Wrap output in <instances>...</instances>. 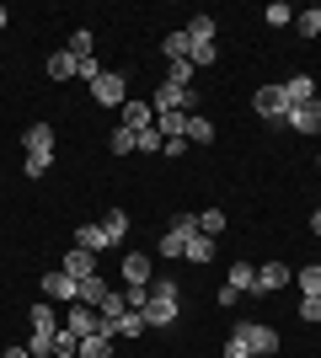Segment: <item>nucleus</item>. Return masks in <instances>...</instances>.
Wrapping results in <instances>:
<instances>
[{
    "label": "nucleus",
    "mask_w": 321,
    "mask_h": 358,
    "mask_svg": "<svg viewBox=\"0 0 321 358\" xmlns=\"http://www.w3.org/2000/svg\"><path fill=\"white\" fill-rule=\"evenodd\" d=\"M155 273H150V257L145 252H129L123 257V284H150Z\"/></svg>",
    "instance_id": "nucleus-14"
},
{
    "label": "nucleus",
    "mask_w": 321,
    "mask_h": 358,
    "mask_svg": "<svg viewBox=\"0 0 321 358\" xmlns=\"http://www.w3.org/2000/svg\"><path fill=\"white\" fill-rule=\"evenodd\" d=\"M161 139H187V113H155Z\"/></svg>",
    "instance_id": "nucleus-18"
},
{
    "label": "nucleus",
    "mask_w": 321,
    "mask_h": 358,
    "mask_svg": "<svg viewBox=\"0 0 321 358\" xmlns=\"http://www.w3.org/2000/svg\"><path fill=\"white\" fill-rule=\"evenodd\" d=\"M80 353V337L76 331H59V337H54V358H76Z\"/></svg>",
    "instance_id": "nucleus-38"
},
{
    "label": "nucleus",
    "mask_w": 321,
    "mask_h": 358,
    "mask_svg": "<svg viewBox=\"0 0 321 358\" xmlns=\"http://www.w3.org/2000/svg\"><path fill=\"white\" fill-rule=\"evenodd\" d=\"M32 331H64V310H54V305H48V299H38V305H32Z\"/></svg>",
    "instance_id": "nucleus-11"
},
{
    "label": "nucleus",
    "mask_w": 321,
    "mask_h": 358,
    "mask_svg": "<svg viewBox=\"0 0 321 358\" xmlns=\"http://www.w3.org/2000/svg\"><path fill=\"white\" fill-rule=\"evenodd\" d=\"M193 75H199L193 59H171L166 64V80H171V86H183V91H193Z\"/></svg>",
    "instance_id": "nucleus-22"
},
{
    "label": "nucleus",
    "mask_w": 321,
    "mask_h": 358,
    "mask_svg": "<svg viewBox=\"0 0 321 358\" xmlns=\"http://www.w3.org/2000/svg\"><path fill=\"white\" fill-rule=\"evenodd\" d=\"M6 22H11V11H6V6H0V27H6Z\"/></svg>",
    "instance_id": "nucleus-48"
},
{
    "label": "nucleus",
    "mask_w": 321,
    "mask_h": 358,
    "mask_svg": "<svg viewBox=\"0 0 321 358\" xmlns=\"http://www.w3.org/2000/svg\"><path fill=\"white\" fill-rule=\"evenodd\" d=\"M54 337H59V331H32L27 353H32V358H54Z\"/></svg>",
    "instance_id": "nucleus-32"
},
{
    "label": "nucleus",
    "mask_w": 321,
    "mask_h": 358,
    "mask_svg": "<svg viewBox=\"0 0 321 358\" xmlns=\"http://www.w3.org/2000/svg\"><path fill=\"white\" fill-rule=\"evenodd\" d=\"M225 358H252V348H246V337H241V327L225 337Z\"/></svg>",
    "instance_id": "nucleus-39"
},
{
    "label": "nucleus",
    "mask_w": 321,
    "mask_h": 358,
    "mask_svg": "<svg viewBox=\"0 0 321 358\" xmlns=\"http://www.w3.org/2000/svg\"><path fill=\"white\" fill-rule=\"evenodd\" d=\"M134 150H139V134L118 123V129H113V155H134Z\"/></svg>",
    "instance_id": "nucleus-30"
},
{
    "label": "nucleus",
    "mask_w": 321,
    "mask_h": 358,
    "mask_svg": "<svg viewBox=\"0 0 321 358\" xmlns=\"http://www.w3.org/2000/svg\"><path fill=\"white\" fill-rule=\"evenodd\" d=\"M177 310H183L177 299H150L139 315H145V327H171V321H177Z\"/></svg>",
    "instance_id": "nucleus-12"
},
{
    "label": "nucleus",
    "mask_w": 321,
    "mask_h": 358,
    "mask_svg": "<svg viewBox=\"0 0 321 358\" xmlns=\"http://www.w3.org/2000/svg\"><path fill=\"white\" fill-rule=\"evenodd\" d=\"M183 32H187V43L199 48V43H214V38H220V22H214V16H193Z\"/></svg>",
    "instance_id": "nucleus-15"
},
{
    "label": "nucleus",
    "mask_w": 321,
    "mask_h": 358,
    "mask_svg": "<svg viewBox=\"0 0 321 358\" xmlns=\"http://www.w3.org/2000/svg\"><path fill=\"white\" fill-rule=\"evenodd\" d=\"M294 284H300V294H311V299H321V262H306V268L294 273Z\"/></svg>",
    "instance_id": "nucleus-21"
},
{
    "label": "nucleus",
    "mask_w": 321,
    "mask_h": 358,
    "mask_svg": "<svg viewBox=\"0 0 321 358\" xmlns=\"http://www.w3.org/2000/svg\"><path fill=\"white\" fill-rule=\"evenodd\" d=\"M92 43H97V38H92L86 27H76V32H70V54H76V59H92Z\"/></svg>",
    "instance_id": "nucleus-35"
},
{
    "label": "nucleus",
    "mask_w": 321,
    "mask_h": 358,
    "mask_svg": "<svg viewBox=\"0 0 321 358\" xmlns=\"http://www.w3.org/2000/svg\"><path fill=\"white\" fill-rule=\"evenodd\" d=\"M294 27H300V38H321V6H311V11H294Z\"/></svg>",
    "instance_id": "nucleus-27"
},
{
    "label": "nucleus",
    "mask_w": 321,
    "mask_h": 358,
    "mask_svg": "<svg viewBox=\"0 0 321 358\" xmlns=\"http://www.w3.org/2000/svg\"><path fill=\"white\" fill-rule=\"evenodd\" d=\"M278 129H294V134H321V96H316V102H306V107H290Z\"/></svg>",
    "instance_id": "nucleus-5"
},
{
    "label": "nucleus",
    "mask_w": 321,
    "mask_h": 358,
    "mask_svg": "<svg viewBox=\"0 0 321 358\" xmlns=\"http://www.w3.org/2000/svg\"><path fill=\"white\" fill-rule=\"evenodd\" d=\"M76 246H80V252H107V246H113V236H107V230H102V220H97V224H80V230H76Z\"/></svg>",
    "instance_id": "nucleus-10"
},
{
    "label": "nucleus",
    "mask_w": 321,
    "mask_h": 358,
    "mask_svg": "<svg viewBox=\"0 0 321 358\" xmlns=\"http://www.w3.org/2000/svg\"><path fill=\"white\" fill-rule=\"evenodd\" d=\"M183 257H187V262H204V268H209V262H214V241H209V236H193Z\"/></svg>",
    "instance_id": "nucleus-26"
},
{
    "label": "nucleus",
    "mask_w": 321,
    "mask_h": 358,
    "mask_svg": "<svg viewBox=\"0 0 321 358\" xmlns=\"http://www.w3.org/2000/svg\"><path fill=\"white\" fill-rule=\"evenodd\" d=\"M241 337H246V348H252V358H273L278 353V331L262 327V321H241Z\"/></svg>",
    "instance_id": "nucleus-3"
},
{
    "label": "nucleus",
    "mask_w": 321,
    "mask_h": 358,
    "mask_svg": "<svg viewBox=\"0 0 321 358\" xmlns=\"http://www.w3.org/2000/svg\"><path fill=\"white\" fill-rule=\"evenodd\" d=\"M187 252V241H177L171 230H161V257H183Z\"/></svg>",
    "instance_id": "nucleus-41"
},
{
    "label": "nucleus",
    "mask_w": 321,
    "mask_h": 358,
    "mask_svg": "<svg viewBox=\"0 0 321 358\" xmlns=\"http://www.w3.org/2000/svg\"><path fill=\"white\" fill-rule=\"evenodd\" d=\"M166 59H187V54H193V43H187V32H166Z\"/></svg>",
    "instance_id": "nucleus-33"
},
{
    "label": "nucleus",
    "mask_w": 321,
    "mask_h": 358,
    "mask_svg": "<svg viewBox=\"0 0 321 358\" xmlns=\"http://www.w3.org/2000/svg\"><path fill=\"white\" fill-rule=\"evenodd\" d=\"M150 107H155V113H187V118H193V91L161 80V86H155V96H150Z\"/></svg>",
    "instance_id": "nucleus-2"
},
{
    "label": "nucleus",
    "mask_w": 321,
    "mask_h": 358,
    "mask_svg": "<svg viewBox=\"0 0 321 358\" xmlns=\"http://www.w3.org/2000/svg\"><path fill=\"white\" fill-rule=\"evenodd\" d=\"M0 358H32V353H27V348H6Z\"/></svg>",
    "instance_id": "nucleus-46"
},
{
    "label": "nucleus",
    "mask_w": 321,
    "mask_h": 358,
    "mask_svg": "<svg viewBox=\"0 0 321 358\" xmlns=\"http://www.w3.org/2000/svg\"><path fill=\"white\" fill-rule=\"evenodd\" d=\"M166 230H171L177 241H193V236H199V214H171Z\"/></svg>",
    "instance_id": "nucleus-24"
},
{
    "label": "nucleus",
    "mask_w": 321,
    "mask_h": 358,
    "mask_svg": "<svg viewBox=\"0 0 321 358\" xmlns=\"http://www.w3.org/2000/svg\"><path fill=\"white\" fill-rule=\"evenodd\" d=\"M284 96H290V107L316 102V80H311V75H290V80H284Z\"/></svg>",
    "instance_id": "nucleus-13"
},
{
    "label": "nucleus",
    "mask_w": 321,
    "mask_h": 358,
    "mask_svg": "<svg viewBox=\"0 0 321 358\" xmlns=\"http://www.w3.org/2000/svg\"><path fill=\"white\" fill-rule=\"evenodd\" d=\"M22 145H27V155H48L54 161V123H32L22 134Z\"/></svg>",
    "instance_id": "nucleus-9"
},
{
    "label": "nucleus",
    "mask_w": 321,
    "mask_h": 358,
    "mask_svg": "<svg viewBox=\"0 0 321 358\" xmlns=\"http://www.w3.org/2000/svg\"><path fill=\"white\" fill-rule=\"evenodd\" d=\"M107 294H113V289H107L102 273H92V278H80V284H76V305H92V310H102Z\"/></svg>",
    "instance_id": "nucleus-8"
},
{
    "label": "nucleus",
    "mask_w": 321,
    "mask_h": 358,
    "mask_svg": "<svg viewBox=\"0 0 321 358\" xmlns=\"http://www.w3.org/2000/svg\"><path fill=\"white\" fill-rule=\"evenodd\" d=\"M252 107H257L262 118L278 129V123H284V113H290V96H284V86H262L257 96H252Z\"/></svg>",
    "instance_id": "nucleus-4"
},
{
    "label": "nucleus",
    "mask_w": 321,
    "mask_h": 358,
    "mask_svg": "<svg viewBox=\"0 0 321 358\" xmlns=\"http://www.w3.org/2000/svg\"><path fill=\"white\" fill-rule=\"evenodd\" d=\"M300 321H321V299L300 294Z\"/></svg>",
    "instance_id": "nucleus-43"
},
{
    "label": "nucleus",
    "mask_w": 321,
    "mask_h": 358,
    "mask_svg": "<svg viewBox=\"0 0 321 358\" xmlns=\"http://www.w3.org/2000/svg\"><path fill=\"white\" fill-rule=\"evenodd\" d=\"M230 289H236V294H252V289H257V268H252V262H236V268H230V278H225Z\"/></svg>",
    "instance_id": "nucleus-20"
},
{
    "label": "nucleus",
    "mask_w": 321,
    "mask_h": 358,
    "mask_svg": "<svg viewBox=\"0 0 321 358\" xmlns=\"http://www.w3.org/2000/svg\"><path fill=\"white\" fill-rule=\"evenodd\" d=\"M92 102H102V107H118L123 113V102H129V80H123L118 70H102L92 80Z\"/></svg>",
    "instance_id": "nucleus-1"
},
{
    "label": "nucleus",
    "mask_w": 321,
    "mask_h": 358,
    "mask_svg": "<svg viewBox=\"0 0 321 358\" xmlns=\"http://www.w3.org/2000/svg\"><path fill=\"white\" fill-rule=\"evenodd\" d=\"M290 278H294V273L284 268V262H262V268H257V289H252V294H257V299H262V294H278Z\"/></svg>",
    "instance_id": "nucleus-7"
},
{
    "label": "nucleus",
    "mask_w": 321,
    "mask_h": 358,
    "mask_svg": "<svg viewBox=\"0 0 321 358\" xmlns=\"http://www.w3.org/2000/svg\"><path fill=\"white\" fill-rule=\"evenodd\" d=\"M70 75H76V54H70V48H59V54L48 59V80H70Z\"/></svg>",
    "instance_id": "nucleus-25"
},
{
    "label": "nucleus",
    "mask_w": 321,
    "mask_h": 358,
    "mask_svg": "<svg viewBox=\"0 0 321 358\" xmlns=\"http://www.w3.org/2000/svg\"><path fill=\"white\" fill-rule=\"evenodd\" d=\"M150 299H177V305H183V284H177L171 273H161V278H150Z\"/></svg>",
    "instance_id": "nucleus-23"
},
{
    "label": "nucleus",
    "mask_w": 321,
    "mask_h": 358,
    "mask_svg": "<svg viewBox=\"0 0 321 358\" xmlns=\"http://www.w3.org/2000/svg\"><path fill=\"white\" fill-rule=\"evenodd\" d=\"M161 145H166V139H161V129H139V150H150V155H161Z\"/></svg>",
    "instance_id": "nucleus-40"
},
{
    "label": "nucleus",
    "mask_w": 321,
    "mask_h": 358,
    "mask_svg": "<svg viewBox=\"0 0 321 358\" xmlns=\"http://www.w3.org/2000/svg\"><path fill=\"white\" fill-rule=\"evenodd\" d=\"M139 331H145V315H139V310H123L118 315V337H139Z\"/></svg>",
    "instance_id": "nucleus-37"
},
{
    "label": "nucleus",
    "mask_w": 321,
    "mask_h": 358,
    "mask_svg": "<svg viewBox=\"0 0 321 358\" xmlns=\"http://www.w3.org/2000/svg\"><path fill=\"white\" fill-rule=\"evenodd\" d=\"M209 139H214V123L193 113V118H187V145H209Z\"/></svg>",
    "instance_id": "nucleus-28"
},
{
    "label": "nucleus",
    "mask_w": 321,
    "mask_h": 358,
    "mask_svg": "<svg viewBox=\"0 0 321 358\" xmlns=\"http://www.w3.org/2000/svg\"><path fill=\"white\" fill-rule=\"evenodd\" d=\"M48 166H54L48 155H27V177H32V182H38V177H48Z\"/></svg>",
    "instance_id": "nucleus-42"
},
{
    "label": "nucleus",
    "mask_w": 321,
    "mask_h": 358,
    "mask_svg": "<svg viewBox=\"0 0 321 358\" xmlns=\"http://www.w3.org/2000/svg\"><path fill=\"white\" fill-rule=\"evenodd\" d=\"M262 22H268V27H290V22H294V11L284 6V0H273V6L262 11Z\"/></svg>",
    "instance_id": "nucleus-34"
},
{
    "label": "nucleus",
    "mask_w": 321,
    "mask_h": 358,
    "mask_svg": "<svg viewBox=\"0 0 321 358\" xmlns=\"http://www.w3.org/2000/svg\"><path fill=\"white\" fill-rule=\"evenodd\" d=\"M187 59H193V70H209V64L220 59V43H199L193 54H187Z\"/></svg>",
    "instance_id": "nucleus-36"
},
{
    "label": "nucleus",
    "mask_w": 321,
    "mask_h": 358,
    "mask_svg": "<svg viewBox=\"0 0 321 358\" xmlns=\"http://www.w3.org/2000/svg\"><path fill=\"white\" fill-rule=\"evenodd\" d=\"M64 273H70V278H92V273H97V257L80 252V246H70V252H64Z\"/></svg>",
    "instance_id": "nucleus-17"
},
{
    "label": "nucleus",
    "mask_w": 321,
    "mask_h": 358,
    "mask_svg": "<svg viewBox=\"0 0 321 358\" xmlns=\"http://www.w3.org/2000/svg\"><path fill=\"white\" fill-rule=\"evenodd\" d=\"M316 166H321V155H316Z\"/></svg>",
    "instance_id": "nucleus-49"
},
{
    "label": "nucleus",
    "mask_w": 321,
    "mask_h": 358,
    "mask_svg": "<svg viewBox=\"0 0 321 358\" xmlns=\"http://www.w3.org/2000/svg\"><path fill=\"white\" fill-rule=\"evenodd\" d=\"M76 284L80 278H70V273H43V299L48 305H76Z\"/></svg>",
    "instance_id": "nucleus-6"
},
{
    "label": "nucleus",
    "mask_w": 321,
    "mask_h": 358,
    "mask_svg": "<svg viewBox=\"0 0 321 358\" xmlns=\"http://www.w3.org/2000/svg\"><path fill=\"white\" fill-rule=\"evenodd\" d=\"M220 230H225V209H204V214H199V236L214 241Z\"/></svg>",
    "instance_id": "nucleus-31"
},
{
    "label": "nucleus",
    "mask_w": 321,
    "mask_h": 358,
    "mask_svg": "<svg viewBox=\"0 0 321 358\" xmlns=\"http://www.w3.org/2000/svg\"><path fill=\"white\" fill-rule=\"evenodd\" d=\"M183 150H187V139H166V145H161V155H166V161H177Z\"/></svg>",
    "instance_id": "nucleus-45"
},
{
    "label": "nucleus",
    "mask_w": 321,
    "mask_h": 358,
    "mask_svg": "<svg viewBox=\"0 0 321 358\" xmlns=\"http://www.w3.org/2000/svg\"><path fill=\"white\" fill-rule=\"evenodd\" d=\"M236 299H241V294H236V289H230V284H220V294H214V305H220V310H230Z\"/></svg>",
    "instance_id": "nucleus-44"
},
{
    "label": "nucleus",
    "mask_w": 321,
    "mask_h": 358,
    "mask_svg": "<svg viewBox=\"0 0 321 358\" xmlns=\"http://www.w3.org/2000/svg\"><path fill=\"white\" fill-rule=\"evenodd\" d=\"M102 230H107V236H113V246H118V241H123V236H129V214H123V209H107V220H102Z\"/></svg>",
    "instance_id": "nucleus-29"
},
{
    "label": "nucleus",
    "mask_w": 321,
    "mask_h": 358,
    "mask_svg": "<svg viewBox=\"0 0 321 358\" xmlns=\"http://www.w3.org/2000/svg\"><path fill=\"white\" fill-rule=\"evenodd\" d=\"M311 236H321V209H316V214H311Z\"/></svg>",
    "instance_id": "nucleus-47"
},
{
    "label": "nucleus",
    "mask_w": 321,
    "mask_h": 358,
    "mask_svg": "<svg viewBox=\"0 0 321 358\" xmlns=\"http://www.w3.org/2000/svg\"><path fill=\"white\" fill-rule=\"evenodd\" d=\"M113 343H118V337H107V331L80 337V353H76V358H113Z\"/></svg>",
    "instance_id": "nucleus-19"
},
{
    "label": "nucleus",
    "mask_w": 321,
    "mask_h": 358,
    "mask_svg": "<svg viewBox=\"0 0 321 358\" xmlns=\"http://www.w3.org/2000/svg\"><path fill=\"white\" fill-rule=\"evenodd\" d=\"M150 123H155L150 102H123V129H134V134H139V129H150Z\"/></svg>",
    "instance_id": "nucleus-16"
}]
</instances>
